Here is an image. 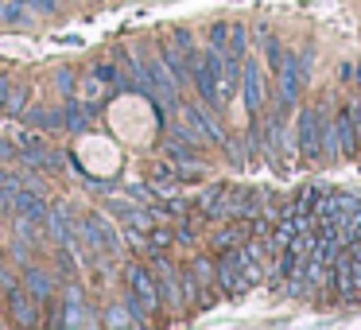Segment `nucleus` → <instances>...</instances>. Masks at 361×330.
I'll return each instance as SVG.
<instances>
[{
	"mask_svg": "<svg viewBox=\"0 0 361 330\" xmlns=\"http://www.w3.org/2000/svg\"><path fill=\"white\" fill-rule=\"evenodd\" d=\"M322 121H326V109L322 105H307L295 117V148L303 159H322Z\"/></svg>",
	"mask_w": 361,
	"mask_h": 330,
	"instance_id": "f257e3e1",
	"label": "nucleus"
},
{
	"mask_svg": "<svg viewBox=\"0 0 361 330\" xmlns=\"http://www.w3.org/2000/svg\"><path fill=\"white\" fill-rule=\"evenodd\" d=\"M78 237L86 249L102 252V257H117L121 252V237L113 233L109 218H102V214H86V218H78Z\"/></svg>",
	"mask_w": 361,
	"mask_h": 330,
	"instance_id": "f03ea898",
	"label": "nucleus"
},
{
	"mask_svg": "<svg viewBox=\"0 0 361 330\" xmlns=\"http://www.w3.org/2000/svg\"><path fill=\"white\" fill-rule=\"evenodd\" d=\"M276 74H280L276 113H283V117H288L291 105H295V97H299V82H303V74H307V63H299V55H283L280 66H276Z\"/></svg>",
	"mask_w": 361,
	"mask_h": 330,
	"instance_id": "7ed1b4c3",
	"label": "nucleus"
},
{
	"mask_svg": "<svg viewBox=\"0 0 361 330\" xmlns=\"http://www.w3.org/2000/svg\"><path fill=\"white\" fill-rule=\"evenodd\" d=\"M125 283H128V295L144 307V311H156L159 307V288H156V272L144 264H128L125 268Z\"/></svg>",
	"mask_w": 361,
	"mask_h": 330,
	"instance_id": "20e7f679",
	"label": "nucleus"
},
{
	"mask_svg": "<svg viewBox=\"0 0 361 330\" xmlns=\"http://www.w3.org/2000/svg\"><path fill=\"white\" fill-rule=\"evenodd\" d=\"M241 94H245V109L257 117L264 109V74H260L257 59H245V55H241Z\"/></svg>",
	"mask_w": 361,
	"mask_h": 330,
	"instance_id": "39448f33",
	"label": "nucleus"
},
{
	"mask_svg": "<svg viewBox=\"0 0 361 330\" xmlns=\"http://www.w3.org/2000/svg\"><path fill=\"white\" fill-rule=\"evenodd\" d=\"M156 288H159V303L183 307V283H179V268H175L167 257H159V252H156Z\"/></svg>",
	"mask_w": 361,
	"mask_h": 330,
	"instance_id": "423d86ee",
	"label": "nucleus"
},
{
	"mask_svg": "<svg viewBox=\"0 0 361 330\" xmlns=\"http://www.w3.org/2000/svg\"><path fill=\"white\" fill-rule=\"evenodd\" d=\"M47 210H51V206L43 202L39 190H32V187H20V190H16V206H12V214H20L24 221L43 226V221H47Z\"/></svg>",
	"mask_w": 361,
	"mask_h": 330,
	"instance_id": "0eeeda50",
	"label": "nucleus"
},
{
	"mask_svg": "<svg viewBox=\"0 0 361 330\" xmlns=\"http://www.w3.org/2000/svg\"><path fill=\"white\" fill-rule=\"evenodd\" d=\"M183 121H187V125L195 128L198 136H202V140H210V144H226V133H221V125L202 109V105H187V109H183Z\"/></svg>",
	"mask_w": 361,
	"mask_h": 330,
	"instance_id": "6e6552de",
	"label": "nucleus"
},
{
	"mask_svg": "<svg viewBox=\"0 0 361 330\" xmlns=\"http://www.w3.org/2000/svg\"><path fill=\"white\" fill-rule=\"evenodd\" d=\"M334 133H338V156L350 159L353 152H357L361 136H357V117H353V109H342L334 121Z\"/></svg>",
	"mask_w": 361,
	"mask_h": 330,
	"instance_id": "1a4fd4ad",
	"label": "nucleus"
},
{
	"mask_svg": "<svg viewBox=\"0 0 361 330\" xmlns=\"http://www.w3.org/2000/svg\"><path fill=\"white\" fill-rule=\"evenodd\" d=\"M8 311H12V319L20 322V326H35L39 322V311H35V299L27 295L24 288H8Z\"/></svg>",
	"mask_w": 361,
	"mask_h": 330,
	"instance_id": "9d476101",
	"label": "nucleus"
},
{
	"mask_svg": "<svg viewBox=\"0 0 361 330\" xmlns=\"http://www.w3.org/2000/svg\"><path fill=\"white\" fill-rule=\"evenodd\" d=\"M20 288H24L32 299H39V303H43V299H51V291H55V280H51L43 268L27 264V268H24V283H20Z\"/></svg>",
	"mask_w": 361,
	"mask_h": 330,
	"instance_id": "9b49d317",
	"label": "nucleus"
},
{
	"mask_svg": "<svg viewBox=\"0 0 361 330\" xmlns=\"http://www.w3.org/2000/svg\"><path fill=\"white\" fill-rule=\"evenodd\" d=\"M90 117H94V105H82L78 97H66V109H63V128L71 133H86Z\"/></svg>",
	"mask_w": 361,
	"mask_h": 330,
	"instance_id": "f8f14e48",
	"label": "nucleus"
},
{
	"mask_svg": "<svg viewBox=\"0 0 361 330\" xmlns=\"http://www.w3.org/2000/svg\"><path fill=\"white\" fill-rule=\"evenodd\" d=\"M27 125H32V128H63V109L35 105V109H27Z\"/></svg>",
	"mask_w": 361,
	"mask_h": 330,
	"instance_id": "ddd939ff",
	"label": "nucleus"
},
{
	"mask_svg": "<svg viewBox=\"0 0 361 330\" xmlns=\"http://www.w3.org/2000/svg\"><path fill=\"white\" fill-rule=\"evenodd\" d=\"M164 156L171 159V164H195V144H187V140H167L164 144Z\"/></svg>",
	"mask_w": 361,
	"mask_h": 330,
	"instance_id": "4468645a",
	"label": "nucleus"
},
{
	"mask_svg": "<svg viewBox=\"0 0 361 330\" xmlns=\"http://www.w3.org/2000/svg\"><path fill=\"white\" fill-rule=\"evenodd\" d=\"M0 16L8 24H27L32 20V4L27 0H8V4H0Z\"/></svg>",
	"mask_w": 361,
	"mask_h": 330,
	"instance_id": "2eb2a0df",
	"label": "nucleus"
},
{
	"mask_svg": "<svg viewBox=\"0 0 361 330\" xmlns=\"http://www.w3.org/2000/svg\"><path fill=\"white\" fill-rule=\"evenodd\" d=\"M27 97H32V90H27V86H12V90H8V102H4V113L20 117V113L27 109Z\"/></svg>",
	"mask_w": 361,
	"mask_h": 330,
	"instance_id": "dca6fc26",
	"label": "nucleus"
},
{
	"mask_svg": "<svg viewBox=\"0 0 361 330\" xmlns=\"http://www.w3.org/2000/svg\"><path fill=\"white\" fill-rule=\"evenodd\" d=\"M102 322H105V326H140V319L128 311V303L125 307H109V314H105Z\"/></svg>",
	"mask_w": 361,
	"mask_h": 330,
	"instance_id": "f3484780",
	"label": "nucleus"
},
{
	"mask_svg": "<svg viewBox=\"0 0 361 330\" xmlns=\"http://www.w3.org/2000/svg\"><path fill=\"white\" fill-rule=\"evenodd\" d=\"M16 190H20V179H4V175H0V214H12Z\"/></svg>",
	"mask_w": 361,
	"mask_h": 330,
	"instance_id": "a211bd4d",
	"label": "nucleus"
},
{
	"mask_svg": "<svg viewBox=\"0 0 361 330\" xmlns=\"http://www.w3.org/2000/svg\"><path fill=\"white\" fill-rule=\"evenodd\" d=\"M260 47H264V55H268V66H280L283 51H280V39H276L268 28H260Z\"/></svg>",
	"mask_w": 361,
	"mask_h": 330,
	"instance_id": "6ab92c4d",
	"label": "nucleus"
},
{
	"mask_svg": "<svg viewBox=\"0 0 361 330\" xmlns=\"http://www.w3.org/2000/svg\"><path fill=\"white\" fill-rule=\"evenodd\" d=\"M94 78L105 82V86H125V82H121V71L113 63H94Z\"/></svg>",
	"mask_w": 361,
	"mask_h": 330,
	"instance_id": "aec40b11",
	"label": "nucleus"
},
{
	"mask_svg": "<svg viewBox=\"0 0 361 330\" xmlns=\"http://www.w3.org/2000/svg\"><path fill=\"white\" fill-rule=\"evenodd\" d=\"M245 39H249V35H245V28H241V24H229V43H226V51H229V55H245Z\"/></svg>",
	"mask_w": 361,
	"mask_h": 330,
	"instance_id": "412c9836",
	"label": "nucleus"
},
{
	"mask_svg": "<svg viewBox=\"0 0 361 330\" xmlns=\"http://www.w3.org/2000/svg\"><path fill=\"white\" fill-rule=\"evenodd\" d=\"M190 272L198 276V283H202V288H210L214 283V264L206 257H195V264H190Z\"/></svg>",
	"mask_w": 361,
	"mask_h": 330,
	"instance_id": "4be33fe9",
	"label": "nucleus"
},
{
	"mask_svg": "<svg viewBox=\"0 0 361 330\" xmlns=\"http://www.w3.org/2000/svg\"><path fill=\"white\" fill-rule=\"evenodd\" d=\"M82 94H86V105H102L105 102V82H86V90H82Z\"/></svg>",
	"mask_w": 361,
	"mask_h": 330,
	"instance_id": "5701e85b",
	"label": "nucleus"
},
{
	"mask_svg": "<svg viewBox=\"0 0 361 330\" xmlns=\"http://www.w3.org/2000/svg\"><path fill=\"white\" fill-rule=\"evenodd\" d=\"M226 43H229V24H214L210 28V47L214 51H226Z\"/></svg>",
	"mask_w": 361,
	"mask_h": 330,
	"instance_id": "b1692460",
	"label": "nucleus"
},
{
	"mask_svg": "<svg viewBox=\"0 0 361 330\" xmlns=\"http://www.w3.org/2000/svg\"><path fill=\"white\" fill-rule=\"evenodd\" d=\"M55 86L66 90V97H74V74H71V71H59V74H55Z\"/></svg>",
	"mask_w": 361,
	"mask_h": 330,
	"instance_id": "393cba45",
	"label": "nucleus"
},
{
	"mask_svg": "<svg viewBox=\"0 0 361 330\" xmlns=\"http://www.w3.org/2000/svg\"><path fill=\"white\" fill-rule=\"evenodd\" d=\"M175 47H179V51H195V39H190L187 28H175Z\"/></svg>",
	"mask_w": 361,
	"mask_h": 330,
	"instance_id": "a878e982",
	"label": "nucleus"
},
{
	"mask_svg": "<svg viewBox=\"0 0 361 330\" xmlns=\"http://www.w3.org/2000/svg\"><path fill=\"white\" fill-rule=\"evenodd\" d=\"M27 4H32V12L39 8V12H47V16H51V12H59V4H55V0H27Z\"/></svg>",
	"mask_w": 361,
	"mask_h": 330,
	"instance_id": "bb28decb",
	"label": "nucleus"
},
{
	"mask_svg": "<svg viewBox=\"0 0 361 330\" xmlns=\"http://www.w3.org/2000/svg\"><path fill=\"white\" fill-rule=\"evenodd\" d=\"M16 283H20V280H16V276H12V272H8V268H0V288L8 291V288H16Z\"/></svg>",
	"mask_w": 361,
	"mask_h": 330,
	"instance_id": "cd10ccee",
	"label": "nucleus"
},
{
	"mask_svg": "<svg viewBox=\"0 0 361 330\" xmlns=\"http://www.w3.org/2000/svg\"><path fill=\"white\" fill-rule=\"evenodd\" d=\"M8 90H12L8 78H0V109H4V102H8Z\"/></svg>",
	"mask_w": 361,
	"mask_h": 330,
	"instance_id": "c85d7f7f",
	"label": "nucleus"
},
{
	"mask_svg": "<svg viewBox=\"0 0 361 330\" xmlns=\"http://www.w3.org/2000/svg\"><path fill=\"white\" fill-rule=\"evenodd\" d=\"M353 117H357V136H361V105H353Z\"/></svg>",
	"mask_w": 361,
	"mask_h": 330,
	"instance_id": "c756f323",
	"label": "nucleus"
}]
</instances>
